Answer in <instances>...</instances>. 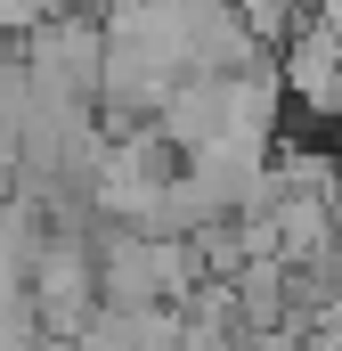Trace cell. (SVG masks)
Here are the masks:
<instances>
[{
  "label": "cell",
  "instance_id": "cell-1",
  "mask_svg": "<svg viewBox=\"0 0 342 351\" xmlns=\"http://www.w3.org/2000/svg\"><path fill=\"white\" fill-rule=\"evenodd\" d=\"M277 90H293V98H302V114L342 123V41L318 25V16L277 49Z\"/></svg>",
  "mask_w": 342,
  "mask_h": 351
},
{
  "label": "cell",
  "instance_id": "cell-2",
  "mask_svg": "<svg viewBox=\"0 0 342 351\" xmlns=\"http://www.w3.org/2000/svg\"><path fill=\"white\" fill-rule=\"evenodd\" d=\"M74 351H179V319L171 311H98Z\"/></svg>",
  "mask_w": 342,
  "mask_h": 351
}]
</instances>
